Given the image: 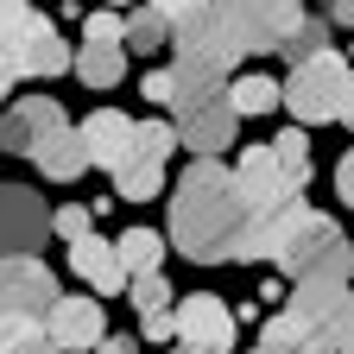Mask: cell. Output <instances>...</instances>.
<instances>
[{
	"label": "cell",
	"mask_w": 354,
	"mask_h": 354,
	"mask_svg": "<svg viewBox=\"0 0 354 354\" xmlns=\"http://www.w3.org/2000/svg\"><path fill=\"white\" fill-rule=\"evenodd\" d=\"M184 259L196 266H228L247 247V203L234 184V165L221 158H190L184 177L171 184V234Z\"/></svg>",
	"instance_id": "1"
},
{
	"label": "cell",
	"mask_w": 354,
	"mask_h": 354,
	"mask_svg": "<svg viewBox=\"0 0 354 354\" xmlns=\"http://www.w3.org/2000/svg\"><path fill=\"white\" fill-rule=\"evenodd\" d=\"M0 152H7V158H32L51 184H76V177L88 171L82 133H76V120L51 95L7 102V114H0Z\"/></svg>",
	"instance_id": "2"
},
{
	"label": "cell",
	"mask_w": 354,
	"mask_h": 354,
	"mask_svg": "<svg viewBox=\"0 0 354 354\" xmlns=\"http://www.w3.org/2000/svg\"><path fill=\"white\" fill-rule=\"evenodd\" d=\"M348 335H354V291L335 285V279H304V285H291L285 310H279V317H266V329H259V342L304 348V354H335Z\"/></svg>",
	"instance_id": "3"
},
{
	"label": "cell",
	"mask_w": 354,
	"mask_h": 354,
	"mask_svg": "<svg viewBox=\"0 0 354 354\" xmlns=\"http://www.w3.org/2000/svg\"><path fill=\"white\" fill-rule=\"evenodd\" d=\"M234 102H228V76H203V70H177L171 64V133L184 140L196 158H221L234 146Z\"/></svg>",
	"instance_id": "4"
},
{
	"label": "cell",
	"mask_w": 354,
	"mask_h": 354,
	"mask_svg": "<svg viewBox=\"0 0 354 354\" xmlns=\"http://www.w3.org/2000/svg\"><path fill=\"white\" fill-rule=\"evenodd\" d=\"M272 266H279L291 285H304V279H335V285H348V272H354V247H348V234H342L335 215H317V209H310L297 228H291V241L279 247Z\"/></svg>",
	"instance_id": "5"
},
{
	"label": "cell",
	"mask_w": 354,
	"mask_h": 354,
	"mask_svg": "<svg viewBox=\"0 0 354 354\" xmlns=\"http://www.w3.org/2000/svg\"><path fill=\"white\" fill-rule=\"evenodd\" d=\"M342 88H348V57L317 51V57L291 64V76L279 82V108H291V120L310 133L323 120H342Z\"/></svg>",
	"instance_id": "6"
},
{
	"label": "cell",
	"mask_w": 354,
	"mask_h": 354,
	"mask_svg": "<svg viewBox=\"0 0 354 354\" xmlns=\"http://www.w3.org/2000/svg\"><path fill=\"white\" fill-rule=\"evenodd\" d=\"M297 13H304V0H209V19L234 44V57L279 51V38L297 26Z\"/></svg>",
	"instance_id": "7"
},
{
	"label": "cell",
	"mask_w": 354,
	"mask_h": 354,
	"mask_svg": "<svg viewBox=\"0 0 354 354\" xmlns=\"http://www.w3.org/2000/svg\"><path fill=\"white\" fill-rule=\"evenodd\" d=\"M177 152L171 120H140L133 127V146L114 165V203H152L165 190V158Z\"/></svg>",
	"instance_id": "8"
},
{
	"label": "cell",
	"mask_w": 354,
	"mask_h": 354,
	"mask_svg": "<svg viewBox=\"0 0 354 354\" xmlns=\"http://www.w3.org/2000/svg\"><path fill=\"white\" fill-rule=\"evenodd\" d=\"M57 297H64V291H57L51 266H44L38 253L0 259V323H44Z\"/></svg>",
	"instance_id": "9"
},
{
	"label": "cell",
	"mask_w": 354,
	"mask_h": 354,
	"mask_svg": "<svg viewBox=\"0 0 354 354\" xmlns=\"http://www.w3.org/2000/svg\"><path fill=\"white\" fill-rule=\"evenodd\" d=\"M70 70L95 88H114L120 76H127V38H120V13H88L82 19V44H76V57H70Z\"/></svg>",
	"instance_id": "10"
},
{
	"label": "cell",
	"mask_w": 354,
	"mask_h": 354,
	"mask_svg": "<svg viewBox=\"0 0 354 354\" xmlns=\"http://www.w3.org/2000/svg\"><path fill=\"white\" fill-rule=\"evenodd\" d=\"M234 335H241V317H234V304H228V297H215V291L177 297V342H184V348L234 354Z\"/></svg>",
	"instance_id": "11"
},
{
	"label": "cell",
	"mask_w": 354,
	"mask_h": 354,
	"mask_svg": "<svg viewBox=\"0 0 354 354\" xmlns=\"http://www.w3.org/2000/svg\"><path fill=\"white\" fill-rule=\"evenodd\" d=\"M51 241V203H38L32 184H0V259L38 253Z\"/></svg>",
	"instance_id": "12"
},
{
	"label": "cell",
	"mask_w": 354,
	"mask_h": 354,
	"mask_svg": "<svg viewBox=\"0 0 354 354\" xmlns=\"http://www.w3.org/2000/svg\"><path fill=\"white\" fill-rule=\"evenodd\" d=\"M171 64L177 70H203V76H234V44L215 32V19H209V7L203 13H190V19H177L171 26Z\"/></svg>",
	"instance_id": "13"
},
{
	"label": "cell",
	"mask_w": 354,
	"mask_h": 354,
	"mask_svg": "<svg viewBox=\"0 0 354 354\" xmlns=\"http://www.w3.org/2000/svg\"><path fill=\"white\" fill-rule=\"evenodd\" d=\"M44 335H51L57 354H82L108 335V304L102 297H57L51 317H44Z\"/></svg>",
	"instance_id": "14"
},
{
	"label": "cell",
	"mask_w": 354,
	"mask_h": 354,
	"mask_svg": "<svg viewBox=\"0 0 354 354\" xmlns=\"http://www.w3.org/2000/svg\"><path fill=\"white\" fill-rule=\"evenodd\" d=\"M70 272H76V279H88V291H95V297L127 291V266H120L114 241H102L95 228H88L82 241H70Z\"/></svg>",
	"instance_id": "15"
},
{
	"label": "cell",
	"mask_w": 354,
	"mask_h": 354,
	"mask_svg": "<svg viewBox=\"0 0 354 354\" xmlns=\"http://www.w3.org/2000/svg\"><path fill=\"white\" fill-rule=\"evenodd\" d=\"M133 127L140 120H127L120 108H95L76 133H82V152H88V165H102V171H114L120 158H127V146H133Z\"/></svg>",
	"instance_id": "16"
},
{
	"label": "cell",
	"mask_w": 354,
	"mask_h": 354,
	"mask_svg": "<svg viewBox=\"0 0 354 354\" xmlns=\"http://www.w3.org/2000/svg\"><path fill=\"white\" fill-rule=\"evenodd\" d=\"M70 44L57 38V26L44 19V13H32V26H26V51H19V70L32 76V82H51V76H64L70 70Z\"/></svg>",
	"instance_id": "17"
},
{
	"label": "cell",
	"mask_w": 354,
	"mask_h": 354,
	"mask_svg": "<svg viewBox=\"0 0 354 354\" xmlns=\"http://www.w3.org/2000/svg\"><path fill=\"white\" fill-rule=\"evenodd\" d=\"M26 26H32V0H0V88H7V95H13V82L26 76L19 70Z\"/></svg>",
	"instance_id": "18"
},
{
	"label": "cell",
	"mask_w": 354,
	"mask_h": 354,
	"mask_svg": "<svg viewBox=\"0 0 354 354\" xmlns=\"http://www.w3.org/2000/svg\"><path fill=\"white\" fill-rule=\"evenodd\" d=\"M120 38H127V51H146V57H152V51H171V19L140 0V7L120 19Z\"/></svg>",
	"instance_id": "19"
},
{
	"label": "cell",
	"mask_w": 354,
	"mask_h": 354,
	"mask_svg": "<svg viewBox=\"0 0 354 354\" xmlns=\"http://www.w3.org/2000/svg\"><path fill=\"white\" fill-rule=\"evenodd\" d=\"M114 253H120V266H127V279L165 272V234H152V228H127V234L114 241Z\"/></svg>",
	"instance_id": "20"
},
{
	"label": "cell",
	"mask_w": 354,
	"mask_h": 354,
	"mask_svg": "<svg viewBox=\"0 0 354 354\" xmlns=\"http://www.w3.org/2000/svg\"><path fill=\"white\" fill-rule=\"evenodd\" d=\"M317 51H329V19L323 13H297V26L279 38V57L285 64H304V57H317Z\"/></svg>",
	"instance_id": "21"
},
{
	"label": "cell",
	"mask_w": 354,
	"mask_h": 354,
	"mask_svg": "<svg viewBox=\"0 0 354 354\" xmlns=\"http://www.w3.org/2000/svg\"><path fill=\"white\" fill-rule=\"evenodd\" d=\"M272 158H279V171L291 177L297 190H310L317 165H310V133H304V127H285V133H279V140H272Z\"/></svg>",
	"instance_id": "22"
},
{
	"label": "cell",
	"mask_w": 354,
	"mask_h": 354,
	"mask_svg": "<svg viewBox=\"0 0 354 354\" xmlns=\"http://www.w3.org/2000/svg\"><path fill=\"white\" fill-rule=\"evenodd\" d=\"M228 102H234V114H272L279 82L272 76H241V82H228Z\"/></svg>",
	"instance_id": "23"
},
{
	"label": "cell",
	"mask_w": 354,
	"mask_h": 354,
	"mask_svg": "<svg viewBox=\"0 0 354 354\" xmlns=\"http://www.w3.org/2000/svg\"><path fill=\"white\" fill-rule=\"evenodd\" d=\"M127 297H133V310H171L177 304V291H171V279L165 272H140V279H127Z\"/></svg>",
	"instance_id": "24"
},
{
	"label": "cell",
	"mask_w": 354,
	"mask_h": 354,
	"mask_svg": "<svg viewBox=\"0 0 354 354\" xmlns=\"http://www.w3.org/2000/svg\"><path fill=\"white\" fill-rule=\"evenodd\" d=\"M44 348H51L44 323H0V354H44Z\"/></svg>",
	"instance_id": "25"
},
{
	"label": "cell",
	"mask_w": 354,
	"mask_h": 354,
	"mask_svg": "<svg viewBox=\"0 0 354 354\" xmlns=\"http://www.w3.org/2000/svg\"><path fill=\"white\" fill-rule=\"evenodd\" d=\"M88 228H95V209H88V203H64V209H51V234H57V241H82Z\"/></svg>",
	"instance_id": "26"
},
{
	"label": "cell",
	"mask_w": 354,
	"mask_h": 354,
	"mask_svg": "<svg viewBox=\"0 0 354 354\" xmlns=\"http://www.w3.org/2000/svg\"><path fill=\"white\" fill-rule=\"evenodd\" d=\"M140 342H177V304L171 310H146L140 317Z\"/></svg>",
	"instance_id": "27"
},
{
	"label": "cell",
	"mask_w": 354,
	"mask_h": 354,
	"mask_svg": "<svg viewBox=\"0 0 354 354\" xmlns=\"http://www.w3.org/2000/svg\"><path fill=\"white\" fill-rule=\"evenodd\" d=\"M140 95H146V102H165V108H171V64H165V70H146Z\"/></svg>",
	"instance_id": "28"
},
{
	"label": "cell",
	"mask_w": 354,
	"mask_h": 354,
	"mask_svg": "<svg viewBox=\"0 0 354 354\" xmlns=\"http://www.w3.org/2000/svg\"><path fill=\"white\" fill-rule=\"evenodd\" d=\"M335 196H342V203L354 209V146H348V152L335 158Z\"/></svg>",
	"instance_id": "29"
},
{
	"label": "cell",
	"mask_w": 354,
	"mask_h": 354,
	"mask_svg": "<svg viewBox=\"0 0 354 354\" xmlns=\"http://www.w3.org/2000/svg\"><path fill=\"white\" fill-rule=\"evenodd\" d=\"M146 7H158V13H165V19L177 26V19H190V13H203L209 0H146Z\"/></svg>",
	"instance_id": "30"
},
{
	"label": "cell",
	"mask_w": 354,
	"mask_h": 354,
	"mask_svg": "<svg viewBox=\"0 0 354 354\" xmlns=\"http://www.w3.org/2000/svg\"><path fill=\"white\" fill-rule=\"evenodd\" d=\"M95 354H140V335H102Z\"/></svg>",
	"instance_id": "31"
},
{
	"label": "cell",
	"mask_w": 354,
	"mask_h": 354,
	"mask_svg": "<svg viewBox=\"0 0 354 354\" xmlns=\"http://www.w3.org/2000/svg\"><path fill=\"white\" fill-rule=\"evenodd\" d=\"M323 19L329 26H354V0H323Z\"/></svg>",
	"instance_id": "32"
},
{
	"label": "cell",
	"mask_w": 354,
	"mask_h": 354,
	"mask_svg": "<svg viewBox=\"0 0 354 354\" xmlns=\"http://www.w3.org/2000/svg\"><path fill=\"white\" fill-rule=\"evenodd\" d=\"M259 304H285V279H266L259 285Z\"/></svg>",
	"instance_id": "33"
},
{
	"label": "cell",
	"mask_w": 354,
	"mask_h": 354,
	"mask_svg": "<svg viewBox=\"0 0 354 354\" xmlns=\"http://www.w3.org/2000/svg\"><path fill=\"white\" fill-rule=\"evenodd\" d=\"M342 120L354 127V70H348V88H342Z\"/></svg>",
	"instance_id": "34"
},
{
	"label": "cell",
	"mask_w": 354,
	"mask_h": 354,
	"mask_svg": "<svg viewBox=\"0 0 354 354\" xmlns=\"http://www.w3.org/2000/svg\"><path fill=\"white\" fill-rule=\"evenodd\" d=\"M253 354H304V348H272V342H259Z\"/></svg>",
	"instance_id": "35"
},
{
	"label": "cell",
	"mask_w": 354,
	"mask_h": 354,
	"mask_svg": "<svg viewBox=\"0 0 354 354\" xmlns=\"http://www.w3.org/2000/svg\"><path fill=\"white\" fill-rule=\"evenodd\" d=\"M171 354H203V348H184V342H177V348H171Z\"/></svg>",
	"instance_id": "36"
},
{
	"label": "cell",
	"mask_w": 354,
	"mask_h": 354,
	"mask_svg": "<svg viewBox=\"0 0 354 354\" xmlns=\"http://www.w3.org/2000/svg\"><path fill=\"white\" fill-rule=\"evenodd\" d=\"M335 354H354V335H348V342H342V348H335Z\"/></svg>",
	"instance_id": "37"
},
{
	"label": "cell",
	"mask_w": 354,
	"mask_h": 354,
	"mask_svg": "<svg viewBox=\"0 0 354 354\" xmlns=\"http://www.w3.org/2000/svg\"><path fill=\"white\" fill-rule=\"evenodd\" d=\"M0 102H13V95H7V88H0ZM0 114H7V108H0Z\"/></svg>",
	"instance_id": "38"
},
{
	"label": "cell",
	"mask_w": 354,
	"mask_h": 354,
	"mask_svg": "<svg viewBox=\"0 0 354 354\" xmlns=\"http://www.w3.org/2000/svg\"><path fill=\"white\" fill-rule=\"evenodd\" d=\"M64 7H76V0H64Z\"/></svg>",
	"instance_id": "39"
},
{
	"label": "cell",
	"mask_w": 354,
	"mask_h": 354,
	"mask_svg": "<svg viewBox=\"0 0 354 354\" xmlns=\"http://www.w3.org/2000/svg\"><path fill=\"white\" fill-rule=\"evenodd\" d=\"M44 354H57V348H44Z\"/></svg>",
	"instance_id": "40"
}]
</instances>
